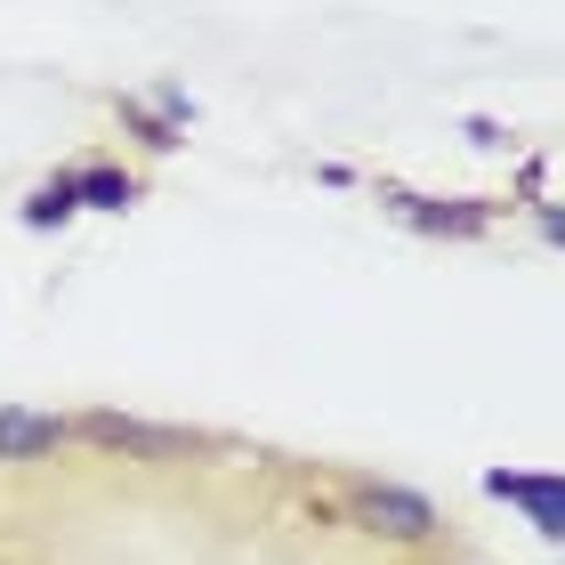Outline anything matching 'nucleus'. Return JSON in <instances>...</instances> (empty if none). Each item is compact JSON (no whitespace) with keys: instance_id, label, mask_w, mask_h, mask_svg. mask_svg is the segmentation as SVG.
<instances>
[{"instance_id":"1","label":"nucleus","mask_w":565,"mask_h":565,"mask_svg":"<svg viewBox=\"0 0 565 565\" xmlns=\"http://www.w3.org/2000/svg\"><path fill=\"white\" fill-rule=\"evenodd\" d=\"M355 525L380 533V542H428L445 518H436V501H420L413 484H380L372 477V484H355Z\"/></svg>"},{"instance_id":"2","label":"nucleus","mask_w":565,"mask_h":565,"mask_svg":"<svg viewBox=\"0 0 565 565\" xmlns=\"http://www.w3.org/2000/svg\"><path fill=\"white\" fill-rule=\"evenodd\" d=\"M65 436L73 428L57 413H41V404H0V460H9V469H41V460H57Z\"/></svg>"},{"instance_id":"3","label":"nucleus","mask_w":565,"mask_h":565,"mask_svg":"<svg viewBox=\"0 0 565 565\" xmlns=\"http://www.w3.org/2000/svg\"><path fill=\"white\" fill-rule=\"evenodd\" d=\"M73 436H89L97 452H130V460H170L178 452V436L170 428H146L130 413H82V420H65Z\"/></svg>"},{"instance_id":"4","label":"nucleus","mask_w":565,"mask_h":565,"mask_svg":"<svg viewBox=\"0 0 565 565\" xmlns=\"http://www.w3.org/2000/svg\"><path fill=\"white\" fill-rule=\"evenodd\" d=\"M493 493H501V501H518V509H533V525H542L550 542L565 533V493H557V477H518V469H501V477H493Z\"/></svg>"},{"instance_id":"5","label":"nucleus","mask_w":565,"mask_h":565,"mask_svg":"<svg viewBox=\"0 0 565 565\" xmlns=\"http://www.w3.org/2000/svg\"><path fill=\"white\" fill-rule=\"evenodd\" d=\"M130 194H138L130 170H82V178H73V202H97V211H121Z\"/></svg>"},{"instance_id":"6","label":"nucleus","mask_w":565,"mask_h":565,"mask_svg":"<svg viewBox=\"0 0 565 565\" xmlns=\"http://www.w3.org/2000/svg\"><path fill=\"white\" fill-rule=\"evenodd\" d=\"M65 211H73V178H57V186H41V194H33V226L65 218Z\"/></svg>"}]
</instances>
